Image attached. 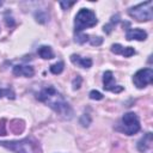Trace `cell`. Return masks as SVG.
<instances>
[{
  "label": "cell",
  "mask_w": 153,
  "mask_h": 153,
  "mask_svg": "<svg viewBox=\"0 0 153 153\" xmlns=\"http://www.w3.org/2000/svg\"><path fill=\"white\" fill-rule=\"evenodd\" d=\"M36 98L39 102L45 103L49 108H51L57 115L66 120H71L73 117V109L69 103L65 99V97L51 85H47L42 87L37 93Z\"/></svg>",
  "instance_id": "obj_1"
},
{
  "label": "cell",
  "mask_w": 153,
  "mask_h": 153,
  "mask_svg": "<svg viewBox=\"0 0 153 153\" xmlns=\"http://www.w3.org/2000/svg\"><path fill=\"white\" fill-rule=\"evenodd\" d=\"M0 146L14 153H42L38 142L32 137H26L18 141H0Z\"/></svg>",
  "instance_id": "obj_2"
},
{
  "label": "cell",
  "mask_w": 153,
  "mask_h": 153,
  "mask_svg": "<svg viewBox=\"0 0 153 153\" xmlns=\"http://www.w3.org/2000/svg\"><path fill=\"white\" fill-rule=\"evenodd\" d=\"M98 23V19L96 17V13L90 8H81L74 19V31L75 33H79L84 29L93 27Z\"/></svg>",
  "instance_id": "obj_3"
},
{
  "label": "cell",
  "mask_w": 153,
  "mask_h": 153,
  "mask_svg": "<svg viewBox=\"0 0 153 153\" xmlns=\"http://www.w3.org/2000/svg\"><path fill=\"white\" fill-rule=\"evenodd\" d=\"M128 14L137 22H149L153 17V2L151 0L141 2L128 10Z\"/></svg>",
  "instance_id": "obj_4"
},
{
  "label": "cell",
  "mask_w": 153,
  "mask_h": 153,
  "mask_svg": "<svg viewBox=\"0 0 153 153\" xmlns=\"http://www.w3.org/2000/svg\"><path fill=\"white\" fill-rule=\"evenodd\" d=\"M120 126L121 127L117 128V129L121 130L122 133H124L126 135H134L141 128L140 120H139V117L135 112H126L122 116Z\"/></svg>",
  "instance_id": "obj_5"
},
{
  "label": "cell",
  "mask_w": 153,
  "mask_h": 153,
  "mask_svg": "<svg viewBox=\"0 0 153 153\" xmlns=\"http://www.w3.org/2000/svg\"><path fill=\"white\" fill-rule=\"evenodd\" d=\"M152 81H153V71H152V68L139 69L133 76V82L137 88H143L147 85H151Z\"/></svg>",
  "instance_id": "obj_6"
},
{
  "label": "cell",
  "mask_w": 153,
  "mask_h": 153,
  "mask_svg": "<svg viewBox=\"0 0 153 153\" xmlns=\"http://www.w3.org/2000/svg\"><path fill=\"white\" fill-rule=\"evenodd\" d=\"M103 88L105 91H110V92H115V93H120L124 90L123 86L116 85L115 82V78L111 71H106L103 74Z\"/></svg>",
  "instance_id": "obj_7"
},
{
  "label": "cell",
  "mask_w": 153,
  "mask_h": 153,
  "mask_svg": "<svg viewBox=\"0 0 153 153\" xmlns=\"http://www.w3.org/2000/svg\"><path fill=\"white\" fill-rule=\"evenodd\" d=\"M126 38L128 41L135 39V41H145L147 38V32L140 27L136 29H127L126 32Z\"/></svg>",
  "instance_id": "obj_8"
},
{
  "label": "cell",
  "mask_w": 153,
  "mask_h": 153,
  "mask_svg": "<svg viewBox=\"0 0 153 153\" xmlns=\"http://www.w3.org/2000/svg\"><path fill=\"white\" fill-rule=\"evenodd\" d=\"M12 73L13 75L16 76H20V75H24V76H32L35 74V69L33 67L31 66H26V65H16L12 69Z\"/></svg>",
  "instance_id": "obj_9"
},
{
  "label": "cell",
  "mask_w": 153,
  "mask_h": 153,
  "mask_svg": "<svg viewBox=\"0 0 153 153\" xmlns=\"http://www.w3.org/2000/svg\"><path fill=\"white\" fill-rule=\"evenodd\" d=\"M152 141H153V135H152V133L148 131V133H146V134L137 141L136 147H137V149H139L141 153H145L146 151H148V149L151 148Z\"/></svg>",
  "instance_id": "obj_10"
},
{
  "label": "cell",
  "mask_w": 153,
  "mask_h": 153,
  "mask_svg": "<svg viewBox=\"0 0 153 153\" xmlns=\"http://www.w3.org/2000/svg\"><path fill=\"white\" fill-rule=\"evenodd\" d=\"M71 61L72 63L79 66V67H82V68H90L92 66V60L88 59V57H81L76 54H72L71 55Z\"/></svg>",
  "instance_id": "obj_11"
},
{
  "label": "cell",
  "mask_w": 153,
  "mask_h": 153,
  "mask_svg": "<svg viewBox=\"0 0 153 153\" xmlns=\"http://www.w3.org/2000/svg\"><path fill=\"white\" fill-rule=\"evenodd\" d=\"M25 129V123L22 120H13L10 123V130L13 134H22Z\"/></svg>",
  "instance_id": "obj_12"
},
{
  "label": "cell",
  "mask_w": 153,
  "mask_h": 153,
  "mask_svg": "<svg viewBox=\"0 0 153 153\" xmlns=\"http://www.w3.org/2000/svg\"><path fill=\"white\" fill-rule=\"evenodd\" d=\"M37 53L44 60H50V59H54V56H55L53 49L49 45H41L38 48V50H37Z\"/></svg>",
  "instance_id": "obj_13"
},
{
  "label": "cell",
  "mask_w": 153,
  "mask_h": 153,
  "mask_svg": "<svg viewBox=\"0 0 153 153\" xmlns=\"http://www.w3.org/2000/svg\"><path fill=\"white\" fill-rule=\"evenodd\" d=\"M118 22H120V16H118V14L112 16V17H111L110 23H109V24H106V25H104V27H103L104 32H105V33H110V32L112 31V29L115 27V25H116Z\"/></svg>",
  "instance_id": "obj_14"
},
{
  "label": "cell",
  "mask_w": 153,
  "mask_h": 153,
  "mask_svg": "<svg viewBox=\"0 0 153 153\" xmlns=\"http://www.w3.org/2000/svg\"><path fill=\"white\" fill-rule=\"evenodd\" d=\"M35 19H36L38 23L44 24V23H47V22L49 20V16H48V13H47L45 11L38 10L37 12H35Z\"/></svg>",
  "instance_id": "obj_15"
},
{
  "label": "cell",
  "mask_w": 153,
  "mask_h": 153,
  "mask_svg": "<svg viewBox=\"0 0 153 153\" xmlns=\"http://www.w3.org/2000/svg\"><path fill=\"white\" fill-rule=\"evenodd\" d=\"M63 68H65V63L62 61H60V62H56V63L51 65L49 69H50V72L53 74H60V73H62Z\"/></svg>",
  "instance_id": "obj_16"
},
{
  "label": "cell",
  "mask_w": 153,
  "mask_h": 153,
  "mask_svg": "<svg viewBox=\"0 0 153 153\" xmlns=\"http://www.w3.org/2000/svg\"><path fill=\"white\" fill-rule=\"evenodd\" d=\"M4 96H6L7 98H11V99L16 98V93L11 88H0V98H2Z\"/></svg>",
  "instance_id": "obj_17"
},
{
  "label": "cell",
  "mask_w": 153,
  "mask_h": 153,
  "mask_svg": "<svg viewBox=\"0 0 153 153\" xmlns=\"http://www.w3.org/2000/svg\"><path fill=\"white\" fill-rule=\"evenodd\" d=\"M90 39V36L87 33H79L75 36V42L79 44H84Z\"/></svg>",
  "instance_id": "obj_18"
},
{
  "label": "cell",
  "mask_w": 153,
  "mask_h": 153,
  "mask_svg": "<svg viewBox=\"0 0 153 153\" xmlns=\"http://www.w3.org/2000/svg\"><path fill=\"white\" fill-rule=\"evenodd\" d=\"M79 123H80L82 127H88L90 123H91V116H90L88 114H84V115L80 117Z\"/></svg>",
  "instance_id": "obj_19"
},
{
  "label": "cell",
  "mask_w": 153,
  "mask_h": 153,
  "mask_svg": "<svg viewBox=\"0 0 153 153\" xmlns=\"http://www.w3.org/2000/svg\"><path fill=\"white\" fill-rule=\"evenodd\" d=\"M123 50H124V47L121 45L120 43H116V44H112L111 45V51L114 54H116V55H122Z\"/></svg>",
  "instance_id": "obj_20"
},
{
  "label": "cell",
  "mask_w": 153,
  "mask_h": 153,
  "mask_svg": "<svg viewBox=\"0 0 153 153\" xmlns=\"http://www.w3.org/2000/svg\"><path fill=\"white\" fill-rule=\"evenodd\" d=\"M88 97L91 99H93V100H100V99H103V94L99 91H97V90H92L88 93Z\"/></svg>",
  "instance_id": "obj_21"
},
{
  "label": "cell",
  "mask_w": 153,
  "mask_h": 153,
  "mask_svg": "<svg viewBox=\"0 0 153 153\" xmlns=\"http://www.w3.org/2000/svg\"><path fill=\"white\" fill-rule=\"evenodd\" d=\"M88 41H90L91 45H96V47H98V45H100V44L103 43V38L99 37V36H94V37L90 38Z\"/></svg>",
  "instance_id": "obj_22"
},
{
  "label": "cell",
  "mask_w": 153,
  "mask_h": 153,
  "mask_svg": "<svg viewBox=\"0 0 153 153\" xmlns=\"http://www.w3.org/2000/svg\"><path fill=\"white\" fill-rule=\"evenodd\" d=\"M134 54H135V50H134L133 47H124V50H123V53H122V55H123L124 57H130V56L134 55Z\"/></svg>",
  "instance_id": "obj_23"
},
{
  "label": "cell",
  "mask_w": 153,
  "mask_h": 153,
  "mask_svg": "<svg viewBox=\"0 0 153 153\" xmlns=\"http://www.w3.org/2000/svg\"><path fill=\"white\" fill-rule=\"evenodd\" d=\"M81 81H82L81 76H80V75H76V76L73 79V81H72V85H73V90H78V88L80 87V85H81Z\"/></svg>",
  "instance_id": "obj_24"
},
{
  "label": "cell",
  "mask_w": 153,
  "mask_h": 153,
  "mask_svg": "<svg viewBox=\"0 0 153 153\" xmlns=\"http://www.w3.org/2000/svg\"><path fill=\"white\" fill-rule=\"evenodd\" d=\"M8 14H10V12L5 13V23H6V26L12 27V26H14V20L12 17H8Z\"/></svg>",
  "instance_id": "obj_25"
},
{
  "label": "cell",
  "mask_w": 153,
  "mask_h": 153,
  "mask_svg": "<svg viewBox=\"0 0 153 153\" xmlns=\"http://www.w3.org/2000/svg\"><path fill=\"white\" fill-rule=\"evenodd\" d=\"M76 1H60V6L62 7V10H68L71 6L75 5Z\"/></svg>",
  "instance_id": "obj_26"
},
{
  "label": "cell",
  "mask_w": 153,
  "mask_h": 153,
  "mask_svg": "<svg viewBox=\"0 0 153 153\" xmlns=\"http://www.w3.org/2000/svg\"><path fill=\"white\" fill-rule=\"evenodd\" d=\"M0 135H6V124H5V120L0 121Z\"/></svg>",
  "instance_id": "obj_27"
},
{
  "label": "cell",
  "mask_w": 153,
  "mask_h": 153,
  "mask_svg": "<svg viewBox=\"0 0 153 153\" xmlns=\"http://www.w3.org/2000/svg\"><path fill=\"white\" fill-rule=\"evenodd\" d=\"M1 5H2V2H1V1H0V6H1Z\"/></svg>",
  "instance_id": "obj_28"
}]
</instances>
